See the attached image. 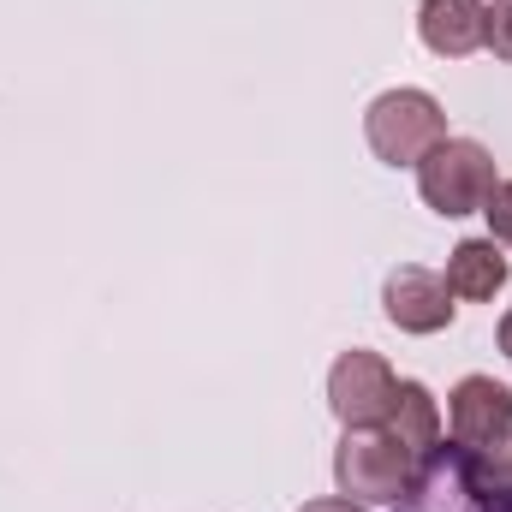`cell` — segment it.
<instances>
[{"label": "cell", "instance_id": "obj_11", "mask_svg": "<svg viewBox=\"0 0 512 512\" xmlns=\"http://www.w3.org/2000/svg\"><path fill=\"white\" fill-rule=\"evenodd\" d=\"M453 453H459V465H465L471 483H483V489H507L512 495V429L501 435V441H489V447H459V441H453Z\"/></svg>", "mask_w": 512, "mask_h": 512}, {"label": "cell", "instance_id": "obj_5", "mask_svg": "<svg viewBox=\"0 0 512 512\" xmlns=\"http://www.w3.org/2000/svg\"><path fill=\"white\" fill-rule=\"evenodd\" d=\"M405 507L411 512H512V495L507 489L471 483L465 465H459V453H441V447H435V453L423 459L417 489L405 495Z\"/></svg>", "mask_w": 512, "mask_h": 512}, {"label": "cell", "instance_id": "obj_4", "mask_svg": "<svg viewBox=\"0 0 512 512\" xmlns=\"http://www.w3.org/2000/svg\"><path fill=\"white\" fill-rule=\"evenodd\" d=\"M393 393H399V382L376 352H340V364L328 376V405L346 429H382L393 411Z\"/></svg>", "mask_w": 512, "mask_h": 512}, {"label": "cell", "instance_id": "obj_6", "mask_svg": "<svg viewBox=\"0 0 512 512\" xmlns=\"http://www.w3.org/2000/svg\"><path fill=\"white\" fill-rule=\"evenodd\" d=\"M382 304H387V322L393 328H405V334H441L447 322H453V292H447V280L441 274H429V268H393L382 286Z\"/></svg>", "mask_w": 512, "mask_h": 512}, {"label": "cell", "instance_id": "obj_10", "mask_svg": "<svg viewBox=\"0 0 512 512\" xmlns=\"http://www.w3.org/2000/svg\"><path fill=\"white\" fill-rule=\"evenodd\" d=\"M382 429H393L417 459H429L435 447H441V411H435V399H429V387L423 382H399L393 393V411H387Z\"/></svg>", "mask_w": 512, "mask_h": 512}, {"label": "cell", "instance_id": "obj_9", "mask_svg": "<svg viewBox=\"0 0 512 512\" xmlns=\"http://www.w3.org/2000/svg\"><path fill=\"white\" fill-rule=\"evenodd\" d=\"M507 286V256L495 239H465L459 251L447 256V292L453 298H471V304H483V298H495Z\"/></svg>", "mask_w": 512, "mask_h": 512}, {"label": "cell", "instance_id": "obj_12", "mask_svg": "<svg viewBox=\"0 0 512 512\" xmlns=\"http://www.w3.org/2000/svg\"><path fill=\"white\" fill-rule=\"evenodd\" d=\"M483 42H489L501 60H512V0H495V6H489V18H483Z\"/></svg>", "mask_w": 512, "mask_h": 512}, {"label": "cell", "instance_id": "obj_7", "mask_svg": "<svg viewBox=\"0 0 512 512\" xmlns=\"http://www.w3.org/2000/svg\"><path fill=\"white\" fill-rule=\"evenodd\" d=\"M447 423L459 447H489L512 429V387H501L495 376H465L447 399Z\"/></svg>", "mask_w": 512, "mask_h": 512}, {"label": "cell", "instance_id": "obj_14", "mask_svg": "<svg viewBox=\"0 0 512 512\" xmlns=\"http://www.w3.org/2000/svg\"><path fill=\"white\" fill-rule=\"evenodd\" d=\"M298 512H364L358 501H310V507H298Z\"/></svg>", "mask_w": 512, "mask_h": 512}, {"label": "cell", "instance_id": "obj_2", "mask_svg": "<svg viewBox=\"0 0 512 512\" xmlns=\"http://www.w3.org/2000/svg\"><path fill=\"white\" fill-rule=\"evenodd\" d=\"M495 155L471 137H441L423 161H417V191L435 215H477L495 191Z\"/></svg>", "mask_w": 512, "mask_h": 512}, {"label": "cell", "instance_id": "obj_8", "mask_svg": "<svg viewBox=\"0 0 512 512\" xmlns=\"http://www.w3.org/2000/svg\"><path fill=\"white\" fill-rule=\"evenodd\" d=\"M483 18H489L483 0H423V12H417V36H423L429 54H441V60H465L471 48H483Z\"/></svg>", "mask_w": 512, "mask_h": 512}, {"label": "cell", "instance_id": "obj_1", "mask_svg": "<svg viewBox=\"0 0 512 512\" xmlns=\"http://www.w3.org/2000/svg\"><path fill=\"white\" fill-rule=\"evenodd\" d=\"M423 459L393 435V429H346L340 453H334V483L352 501L370 507H405V495L417 489Z\"/></svg>", "mask_w": 512, "mask_h": 512}, {"label": "cell", "instance_id": "obj_3", "mask_svg": "<svg viewBox=\"0 0 512 512\" xmlns=\"http://www.w3.org/2000/svg\"><path fill=\"white\" fill-rule=\"evenodd\" d=\"M364 137L387 167H417L447 137V114L429 90H387L364 114Z\"/></svg>", "mask_w": 512, "mask_h": 512}, {"label": "cell", "instance_id": "obj_13", "mask_svg": "<svg viewBox=\"0 0 512 512\" xmlns=\"http://www.w3.org/2000/svg\"><path fill=\"white\" fill-rule=\"evenodd\" d=\"M483 215H489V227H495V239L512 245V179L507 185H495L489 191V203H483Z\"/></svg>", "mask_w": 512, "mask_h": 512}, {"label": "cell", "instance_id": "obj_15", "mask_svg": "<svg viewBox=\"0 0 512 512\" xmlns=\"http://www.w3.org/2000/svg\"><path fill=\"white\" fill-rule=\"evenodd\" d=\"M501 352H507V358H512V310H507V316H501Z\"/></svg>", "mask_w": 512, "mask_h": 512}]
</instances>
